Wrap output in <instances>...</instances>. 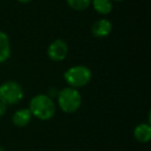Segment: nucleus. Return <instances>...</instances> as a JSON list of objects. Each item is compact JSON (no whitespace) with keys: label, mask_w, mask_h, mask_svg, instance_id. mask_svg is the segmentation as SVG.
<instances>
[{"label":"nucleus","mask_w":151,"mask_h":151,"mask_svg":"<svg viewBox=\"0 0 151 151\" xmlns=\"http://www.w3.org/2000/svg\"><path fill=\"white\" fill-rule=\"evenodd\" d=\"M58 105L64 113H75L78 111L82 104V96L80 92L73 87L63 88L58 92Z\"/></svg>","instance_id":"nucleus-2"},{"label":"nucleus","mask_w":151,"mask_h":151,"mask_svg":"<svg viewBox=\"0 0 151 151\" xmlns=\"http://www.w3.org/2000/svg\"><path fill=\"white\" fill-rule=\"evenodd\" d=\"M11 56V42L6 33L0 31V63L5 62Z\"/></svg>","instance_id":"nucleus-9"},{"label":"nucleus","mask_w":151,"mask_h":151,"mask_svg":"<svg viewBox=\"0 0 151 151\" xmlns=\"http://www.w3.org/2000/svg\"><path fill=\"white\" fill-rule=\"evenodd\" d=\"M29 111L32 116L36 117L40 120H50L56 112L53 99L49 95L38 94L32 97L29 104Z\"/></svg>","instance_id":"nucleus-1"},{"label":"nucleus","mask_w":151,"mask_h":151,"mask_svg":"<svg viewBox=\"0 0 151 151\" xmlns=\"http://www.w3.org/2000/svg\"><path fill=\"white\" fill-rule=\"evenodd\" d=\"M134 137L140 143H148L151 139L150 123H141L136 126L134 130Z\"/></svg>","instance_id":"nucleus-7"},{"label":"nucleus","mask_w":151,"mask_h":151,"mask_svg":"<svg viewBox=\"0 0 151 151\" xmlns=\"http://www.w3.org/2000/svg\"><path fill=\"white\" fill-rule=\"evenodd\" d=\"M0 151H6L4 148H2V147H0Z\"/></svg>","instance_id":"nucleus-14"},{"label":"nucleus","mask_w":151,"mask_h":151,"mask_svg":"<svg viewBox=\"0 0 151 151\" xmlns=\"http://www.w3.org/2000/svg\"><path fill=\"white\" fill-rule=\"evenodd\" d=\"M92 73L85 65H76L68 68L64 73V80L69 87L80 88L87 85L91 81Z\"/></svg>","instance_id":"nucleus-3"},{"label":"nucleus","mask_w":151,"mask_h":151,"mask_svg":"<svg viewBox=\"0 0 151 151\" xmlns=\"http://www.w3.org/2000/svg\"><path fill=\"white\" fill-rule=\"evenodd\" d=\"M17 1H19V2H21V3H28V2H30L31 0H17Z\"/></svg>","instance_id":"nucleus-13"},{"label":"nucleus","mask_w":151,"mask_h":151,"mask_svg":"<svg viewBox=\"0 0 151 151\" xmlns=\"http://www.w3.org/2000/svg\"><path fill=\"white\" fill-rule=\"evenodd\" d=\"M48 56L53 61H62L68 54V46L63 40H56L49 46Z\"/></svg>","instance_id":"nucleus-5"},{"label":"nucleus","mask_w":151,"mask_h":151,"mask_svg":"<svg viewBox=\"0 0 151 151\" xmlns=\"http://www.w3.org/2000/svg\"><path fill=\"white\" fill-rule=\"evenodd\" d=\"M112 31V23L107 19L97 20L91 27V32L95 37H106Z\"/></svg>","instance_id":"nucleus-6"},{"label":"nucleus","mask_w":151,"mask_h":151,"mask_svg":"<svg viewBox=\"0 0 151 151\" xmlns=\"http://www.w3.org/2000/svg\"><path fill=\"white\" fill-rule=\"evenodd\" d=\"M24 97L21 85L14 81H7L0 86V101L5 105H16Z\"/></svg>","instance_id":"nucleus-4"},{"label":"nucleus","mask_w":151,"mask_h":151,"mask_svg":"<svg viewBox=\"0 0 151 151\" xmlns=\"http://www.w3.org/2000/svg\"><path fill=\"white\" fill-rule=\"evenodd\" d=\"M114 1H123V0H114Z\"/></svg>","instance_id":"nucleus-15"},{"label":"nucleus","mask_w":151,"mask_h":151,"mask_svg":"<svg viewBox=\"0 0 151 151\" xmlns=\"http://www.w3.org/2000/svg\"><path fill=\"white\" fill-rule=\"evenodd\" d=\"M66 3L73 11H85L91 4V0H66Z\"/></svg>","instance_id":"nucleus-11"},{"label":"nucleus","mask_w":151,"mask_h":151,"mask_svg":"<svg viewBox=\"0 0 151 151\" xmlns=\"http://www.w3.org/2000/svg\"><path fill=\"white\" fill-rule=\"evenodd\" d=\"M32 118L29 109H21L18 110L13 115V123L17 127H25L28 125Z\"/></svg>","instance_id":"nucleus-8"},{"label":"nucleus","mask_w":151,"mask_h":151,"mask_svg":"<svg viewBox=\"0 0 151 151\" xmlns=\"http://www.w3.org/2000/svg\"><path fill=\"white\" fill-rule=\"evenodd\" d=\"M91 4L93 5L95 12L101 15H108L113 9L111 0H91Z\"/></svg>","instance_id":"nucleus-10"},{"label":"nucleus","mask_w":151,"mask_h":151,"mask_svg":"<svg viewBox=\"0 0 151 151\" xmlns=\"http://www.w3.org/2000/svg\"><path fill=\"white\" fill-rule=\"evenodd\" d=\"M5 113H6V105L3 104L2 101H0V117L4 116Z\"/></svg>","instance_id":"nucleus-12"}]
</instances>
